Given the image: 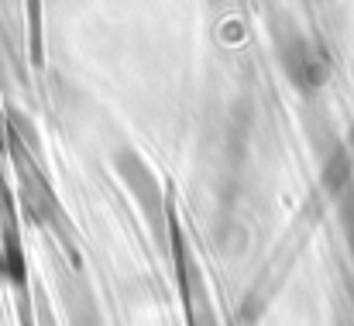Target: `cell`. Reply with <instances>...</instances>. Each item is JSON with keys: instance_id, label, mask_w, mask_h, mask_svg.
Masks as SVG:
<instances>
[{"instance_id": "6da1fadb", "label": "cell", "mask_w": 354, "mask_h": 326, "mask_svg": "<svg viewBox=\"0 0 354 326\" xmlns=\"http://www.w3.org/2000/svg\"><path fill=\"white\" fill-rule=\"evenodd\" d=\"M114 165H118L124 186L131 189L134 203L141 207V213H145V220H148L155 240L165 247V240H172V227H169V210H165L162 182L155 179V172L148 169V162H145L138 151H131V148H120L118 158H114Z\"/></svg>"}, {"instance_id": "7a4b0ae2", "label": "cell", "mask_w": 354, "mask_h": 326, "mask_svg": "<svg viewBox=\"0 0 354 326\" xmlns=\"http://www.w3.org/2000/svg\"><path fill=\"white\" fill-rule=\"evenodd\" d=\"M169 247H172V254H176V271H179V285H183L189 326H221L217 309H214V303H210V296H207V282H203L196 261L189 258V247H186V240H183L179 230H172Z\"/></svg>"}, {"instance_id": "3957f363", "label": "cell", "mask_w": 354, "mask_h": 326, "mask_svg": "<svg viewBox=\"0 0 354 326\" xmlns=\"http://www.w3.org/2000/svg\"><path fill=\"white\" fill-rule=\"evenodd\" d=\"M279 59H282V69L286 76L299 86V90H317L327 76V66H324V55L303 38V35H289L279 41Z\"/></svg>"}, {"instance_id": "277c9868", "label": "cell", "mask_w": 354, "mask_h": 326, "mask_svg": "<svg viewBox=\"0 0 354 326\" xmlns=\"http://www.w3.org/2000/svg\"><path fill=\"white\" fill-rule=\"evenodd\" d=\"M59 292H62V306H66L69 326H107L93 292H90V285H86V278H80L76 271H62Z\"/></svg>"}]
</instances>
